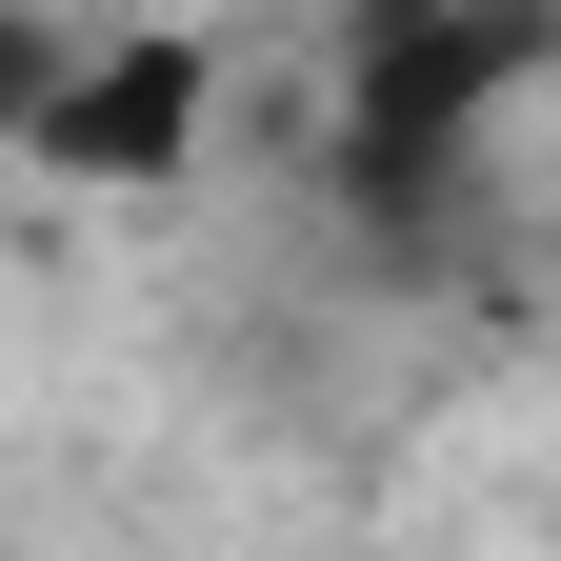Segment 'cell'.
Masks as SVG:
<instances>
[{"mask_svg": "<svg viewBox=\"0 0 561 561\" xmlns=\"http://www.w3.org/2000/svg\"><path fill=\"white\" fill-rule=\"evenodd\" d=\"M181 101H201V60L181 41H140V60H60V140H81V161H161V140H181Z\"/></svg>", "mask_w": 561, "mask_h": 561, "instance_id": "6da1fadb", "label": "cell"}, {"mask_svg": "<svg viewBox=\"0 0 561 561\" xmlns=\"http://www.w3.org/2000/svg\"><path fill=\"white\" fill-rule=\"evenodd\" d=\"M41 101H60V41H41V21H0V140H21Z\"/></svg>", "mask_w": 561, "mask_h": 561, "instance_id": "7a4b0ae2", "label": "cell"}]
</instances>
